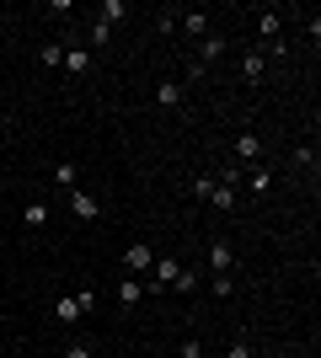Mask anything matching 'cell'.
Returning <instances> with one entry per match:
<instances>
[{"instance_id":"1","label":"cell","mask_w":321,"mask_h":358,"mask_svg":"<svg viewBox=\"0 0 321 358\" xmlns=\"http://www.w3.org/2000/svg\"><path fill=\"white\" fill-rule=\"evenodd\" d=\"M230 150H236V161H252V166H257L262 161V134H257V129H241Z\"/></svg>"},{"instance_id":"2","label":"cell","mask_w":321,"mask_h":358,"mask_svg":"<svg viewBox=\"0 0 321 358\" xmlns=\"http://www.w3.org/2000/svg\"><path fill=\"white\" fill-rule=\"evenodd\" d=\"M123 268H129V273H150L155 268V252L145 246V241H134V246L123 252Z\"/></svg>"},{"instance_id":"3","label":"cell","mask_w":321,"mask_h":358,"mask_svg":"<svg viewBox=\"0 0 321 358\" xmlns=\"http://www.w3.org/2000/svg\"><path fill=\"white\" fill-rule=\"evenodd\" d=\"M92 64H97V54H92L86 43H76V48H64V64H59V70H70V75H86Z\"/></svg>"},{"instance_id":"4","label":"cell","mask_w":321,"mask_h":358,"mask_svg":"<svg viewBox=\"0 0 321 358\" xmlns=\"http://www.w3.org/2000/svg\"><path fill=\"white\" fill-rule=\"evenodd\" d=\"M177 273H183V262H177V257H155L150 284H155V289H171V278H177Z\"/></svg>"},{"instance_id":"5","label":"cell","mask_w":321,"mask_h":358,"mask_svg":"<svg viewBox=\"0 0 321 358\" xmlns=\"http://www.w3.org/2000/svg\"><path fill=\"white\" fill-rule=\"evenodd\" d=\"M70 209H76V220H86V224H92V220H102V203H97L92 193H80V187L70 193Z\"/></svg>"},{"instance_id":"6","label":"cell","mask_w":321,"mask_h":358,"mask_svg":"<svg viewBox=\"0 0 321 358\" xmlns=\"http://www.w3.org/2000/svg\"><path fill=\"white\" fill-rule=\"evenodd\" d=\"M209 268H214V273H230V268H236V252H230V241H209Z\"/></svg>"},{"instance_id":"7","label":"cell","mask_w":321,"mask_h":358,"mask_svg":"<svg viewBox=\"0 0 321 358\" xmlns=\"http://www.w3.org/2000/svg\"><path fill=\"white\" fill-rule=\"evenodd\" d=\"M204 203H214V209H225V214H230V209H236V187H220V182L209 177V193H204Z\"/></svg>"},{"instance_id":"8","label":"cell","mask_w":321,"mask_h":358,"mask_svg":"<svg viewBox=\"0 0 321 358\" xmlns=\"http://www.w3.org/2000/svg\"><path fill=\"white\" fill-rule=\"evenodd\" d=\"M22 224H27V230H43V224H48V203H43V198H32L27 209H22Z\"/></svg>"},{"instance_id":"9","label":"cell","mask_w":321,"mask_h":358,"mask_svg":"<svg viewBox=\"0 0 321 358\" xmlns=\"http://www.w3.org/2000/svg\"><path fill=\"white\" fill-rule=\"evenodd\" d=\"M123 16H129L123 0H102V6H97V22H102V27H113V22H123Z\"/></svg>"},{"instance_id":"10","label":"cell","mask_w":321,"mask_h":358,"mask_svg":"<svg viewBox=\"0 0 321 358\" xmlns=\"http://www.w3.org/2000/svg\"><path fill=\"white\" fill-rule=\"evenodd\" d=\"M155 107H183V86H177V80H161V86H155Z\"/></svg>"},{"instance_id":"11","label":"cell","mask_w":321,"mask_h":358,"mask_svg":"<svg viewBox=\"0 0 321 358\" xmlns=\"http://www.w3.org/2000/svg\"><path fill=\"white\" fill-rule=\"evenodd\" d=\"M220 54H225V38H220V32H209V38H199V64L220 59Z\"/></svg>"},{"instance_id":"12","label":"cell","mask_w":321,"mask_h":358,"mask_svg":"<svg viewBox=\"0 0 321 358\" xmlns=\"http://www.w3.org/2000/svg\"><path fill=\"white\" fill-rule=\"evenodd\" d=\"M183 32L187 38H209V16L204 11H183Z\"/></svg>"},{"instance_id":"13","label":"cell","mask_w":321,"mask_h":358,"mask_svg":"<svg viewBox=\"0 0 321 358\" xmlns=\"http://www.w3.org/2000/svg\"><path fill=\"white\" fill-rule=\"evenodd\" d=\"M54 321H64V327H76V321H80V305H76V294H70V299H54Z\"/></svg>"},{"instance_id":"14","label":"cell","mask_w":321,"mask_h":358,"mask_svg":"<svg viewBox=\"0 0 321 358\" xmlns=\"http://www.w3.org/2000/svg\"><path fill=\"white\" fill-rule=\"evenodd\" d=\"M139 289H145L139 278H123V284H118V305H123V310H134V305H139Z\"/></svg>"},{"instance_id":"15","label":"cell","mask_w":321,"mask_h":358,"mask_svg":"<svg viewBox=\"0 0 321 358\" xmlns=\"http://www.w3.org/2000/svg\"><path fill=\"white\" fill-rule=\"evenodd\" d=\"M107 38H113V27H102V22H92V27H86V48H107Z\"/></svg>"},{"instance_id":"16","label":"cell","mask_w":321,"mask_h":358,"mask_svg":"<svg viewBox=\"0 0 321 358\" xmlns=\"http://www.w3.org/2000/svg\"><path fill=\"white\" fill-rule=\"evenodd\" d=\"M246 187L268 198V187H273V177H268V166H252V177H246Z\"/></svg>"},{"instance_id":"17","label":"cell","mask_w":321,"mask_h":358,"mask_svg":"<svg viewBox=\"0 0 321 358\" xmlns=\"http://www.w3.org/2000/svg\"><path fill=\"white\" fill-rule=\"evenodd\" d=\"M171 289H177V294H193V289H199V273H193V268H183L177 278H171Z\"/></svg>"},{"instance_id":"18","label":"cell","mask_w":321,"mask_h":358,"mask_svg":"<svg viewBox=\"0 0 321 358\" xmlns=\"http://www.w3.org/2000/svg\"><path fill=\"white\" fill-rule=\"evenodd\" d=\"M76 177H80L76 161H59V166H54V182H59V187H76Z\"/></svg>"},{"instance_id":"19","label":"cell","mask_w":321,"mask_h":358,"mask_svg":"<svg viewBox=\"0 0 321 358\" xmlns=\"http://www.w3.org/2000/svg\"><path fill=\"white\" fill-rule=\"evenodd\" d=\"M241 75L257 86V80H262V54H246V59H241Z\"/></svg>"},{"instance_id":"20","label":"cell","mask_w":321,"mask_h":358,"mask_svg":"<svg viewBox=\"0 0 321 358\" xmlns=\"http://www.w3.org/2000/svg\"><path fill=\"white\" fill-rule=\"evenodd\" d=\"M38 59H43L48 70H59V64H64V48H59V43H43V54H38Z\"/></svg>"},{"instance_id":"21","label":"cell","mask_w":321,"mask_h":358,"mask_svg":"<svg viewBox=\"0 0 321 358\" xmlns=\"http://www.w3.org/2000/svg\"><path fill=\"white\" fill-rule=\"evenodd\" d=\"M257 32H262V38H278V11H262L257 16Z\"/></svg>"},{"instance_id":"22","label":"cell","mask_w":321,"mask_h":358,"mask_svg":"<svg viewBox=\"0 0 321 358\" xmlns=\"http://www.w3.org/2000/svg\"><path fill=\"white\" fill-rule=\"evenodd\" d=\"M209 289H214V294H220V299H225L230 289H236V278H230V273H214V278H209Z\"/></svg>"},{"instance_id":"23","label":"cell","mask_w":321,"mask_h":358,"mask_svg":"<svg viewBox=\"0 0 321 358\" xmlns=\"http://www.w3.org/2000/svg\"><path fill=\"white\" fill-rule=\"evenodd\" d=\"M76 305H80V315H86V310H97V289H80V294H76Z\"/></svg>"},{"instance_id":"24","label":"cell","mask_w":321,"mask_h":358,"mask_svg":"<svg viewBox=\"0 0 321 358\" xmlns=\"http://www.w3.org/2000/svg\"><path fill=\"white\" fill-rule=\"evenodd\" d=\"M64 358H97V353H92V343H70V348H64Z\"/></svg>"},{"instance_id":"25","label":"cell","mask_w":321,"mask_h":358,"mask_svg":"<svg viewBox=\"0 0 321 358\" xmlns=\"http://www.w3.org/2000/svg\"><path fill=\"white\" fill-rule=\"evenodd\" d=\"M183 358H204V343H199V337H187V343H183Z\"/></svg>"},{"instance_id":"26","label":"cell","mask_w":321,"mask_h":358,"mask_svg":"<svg viewBox=\"0 0 321 358\" xmlns=\"http://www.w3.org/2000/svg\"><path fill=\"white\" fill-rule=\"evenodd\" d=\"M225 358H257V353H252V343H230V353Z\"/></svg>"},{"instance_id":"27","label":"cell","mask_w":321,"mask_h":358,"mask_svg":"<svg viewBox=\"0 0 321 358\" xmlns=\"http://www.w3.org/2000/svg\"><path fill=\"white\" fill-rule=\"evenodd\" d=\"M0 59H6V43H0Z\"/></svg>"},{"instance_id":"28","label":"cell","mask_w":321,"mask_h":358,"mask_svg":"<svg viewBox=\"0 0 321 358\" xmlns=\"http://www.w3.org/2000/svg\"><path fill=\"white\" fill-rule=\"evenodd\" d=\"M54 358H64V353H54Z\"/></svg>"},{"instance_id":"29","label":"cell","mask_w":321,"mask_h":358,"mask_svg":"<svg viewBox=\"0 0 321 358\" xmlns=\"http://www.w3.org/2000/svg\"><path fill=\"white\" fill-rule=\"evenodd\" d=\"M284 358H290V353H284Z\"/></svg>"}]
</instances>
